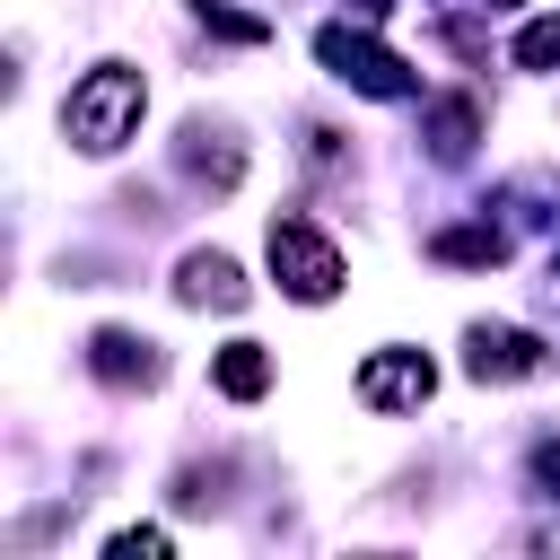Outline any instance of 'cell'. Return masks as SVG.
Returning a JSON list of instances; mask_svg holds the SVG:
<instances>
[{
	"instance_id": "cell-11",
	"label": "cell",
	"mask_w": 560,
	"mask_h": 560,
	"mask_svg": "<svg viewBox=\"0 0 560 560\" xmlns=\"http://www.w3.org/2000/svg\"><path fill=\"white\" fill-rule=\"evenodd\" d=\"M516 61H525V70H560V18H534V26L516 35Z\"/></svg>"
},
{
	"instance_id": "cell-12",
	"label": "cell",
	"mask_w": 560,
	"mask_h": 560,
	"mask_svg": "<svg viewBox=\"0 0 560 560\" xmlns=\"http://www.w3.org/2000/svg\"><path fill=\"white\" fill-rule=\"evenodd\" d=\"M201 18H210V26L228 35V44H262V35H271L262 18H245V9H219V0H201Z\"/></svg>"
},
{
	"instance_id": "cell-3",
	"label": "cell",
	"mask_w": 560,
	"mask_h": 560,
	"mask_svg": "<svg viewBox=\"0 0 560 560\" xmlns=\"http://www.w3.org/2000/svg\"><path fill=\"white\" fill-rule=\"evenodd\" d=\"M271 280H280L289 298L324 306V298L341 289V254H332V236H315L306 219H271Z\"/></svg>"
},
{
	"instance_id": "cell-13",
	"label": "cell",
	"mask_w": 560,
	"mask_h": 560,
	"mask_svg": "<svg viewBox=\"0 0 560 560\" xmlns=\"http://www.w3.org/2000/svg\"><path fill=\"white\" fill-rule=\"evenodd\" d=\"M105 551H114V560H166V534H158V525H122Z\"/></svg>"
},
{
	"instance_id": "cell-10",
	"label": "cell",
	"mask_w": 560,
	"mask_h": 560,
	"mask_svg": "<svg viewBox=\"0 0 560 560\" xmlns=\"http://www.w3.org/2000/svg\"><path fill=\"white\" fill-rule=\"evenodd\" d=\"M429 254H438V262H499V254H508V236H499V228H446Z\"/></svg>"
},
{
	"instance_id": "cell-7",
	"label": "cell",
	"mask_w": 560,
	"mask_h": 560,
	"mask_svg": "<svg viewBox=\"0 0 560 560\" xmlns=\"http://www.w3.org/2000/svg\"><path fill=\"white\" fill-rule=\"evenodd\" d=\"M88 368H96L105 385H158V341H140V332H96V341H88Z\"/></svg>"
},
{
	"instance_id": "cell-2",
	"label": "cell",
	"mask_w": 560,
	"mask_h": 560,
	"mask_svg": "<svg viewBox=\"0 0 560 560\" xmlns=\"http://www.w3.org/2000/svg\"><path fill=\"white\" fill-rule=\"evenodd\" d=\"M315 61H324L341 88H359V96H411V61L385 52L368 26H324V35H315Z\"/></svg>"
},
{
	"instance_id": "cell-5",
	"label": "cell",
	"mask_w": 560,
	"mask_h": 560,
	"mask_svg": "<svg viewBox=\"0 0 560 560\" xmlns=\"http://www.w3.org/2000/svg\"><path fill=\"white\" fill-rule=\"evenodd\" d=\"M464 368H472L481 385H508V376H534V368H542V341H534V332H516V324H499V332L481 324V332H472V350H464Z\"/></svg>"
},
{
	"instance_id": "cell-14",
	"label": "cell",
	"mask_w": 560,
	"mask_h": 560,
	"mask_svg": "<svg viewBox=\"0 0 560 560\" xmlns=\"http://www.w3.org/2000/svg\"><path fill=\"white\" fill-rule=\"evenodd\" d=\"M534 481L560 499V438H542V446H534Z\"/></svg>"
},
{
	"instance_id": "cell-9",
	"label": "cell",
	"mask_w": 560,
	"mask_h": 560,
	"mask_svg": "<svg viewBox=\"0 0 560 560\" xmlns=\"http://www.w3.org/2000/svg\"><path fill=\"white\" fill-rule=\"evenodd\" d=\"M472 131H481V114H472L464 96H446V105H429V149H438L446 166H455V158L472 149Z\"/></svg>"
},
{
	"instance_id": "cell-6",
	"label": "cell",
	"mask_w": 560,
	"mask_h": 560,
	"mask_svg": "<svg viewBox=\"0 0 560 560\" xmlns=\"http://www.w3.org/2000/svg\"><path fill=\"white\" fill-rule=\"evenodd\" d=\"M175 289H184V306H245V271L228 254H184Z\"/></svg>"
},
{
	"instance_id": "cell-8",
	"label": "cell",
	"mask_w": 560,
	"mask_h": 560,
	"mask_svg": "<svg viewBox=\"0 0 560 560\" xmlns=\"http://www.w3.org/2000/svg\"><path fill=\"white\" fill-rule=\"evenodd\" d=\"M210 376H219V394H228V402H262V385H271V359H262V341H228Z\"/></svg>"
},
{
	"instance_id": "cell-4",
	"label": "cell",
	"mask_w": 560,
	"mask_h": 560,
	"mask_svg": "<svg viewBox=\"0 0 560 560\" xmlns=\"http://www.w3.org/2000/svg\"><path fill=\"white\" fill-rule=\"evenodd\" d=\"M429 385H438V368L420 350H368V368H359V402H376V411H420Z\"/></svg>"
},
{
	"instance_id": "cell-1",
	"label": "cell",
	"mask_w": 560,
	"mask_h": 560,
	"mask_svg": "<svg viewBox=\"0 0 560 560\" xmlns=\"http://www.w3.org/2000/svg\"><path fill=\"white\" fill-rule=\"evenodd\" d=\"M140 105H149L140 70H131V61H96V70L70 88V105H61V131H70V149H88V158H114V149L140 131Z\"/></svg>"
}]
</instances>
